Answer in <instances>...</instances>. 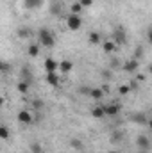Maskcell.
Instances as JSON below:
<instances>
[{"label":"cell","instance_id":"cell-1","mask_svg":"<svg viewBox=\"0 0 152 153\" xmlns=\"http://www.w3.org/2000/svg\"><path fill=\"white\" fill-rule=\"evenodd\" d=\"M38 41H39V46H43V48H52L56 45V38H54L52 30L47 29V27L38 30Z\"/></svg>","mask_w":152,"mask_h":153},{"label":"cell","instance_id":"cell-2","mask_svg":"<svg viewBox=\"0 0 152 153\" xmlns=\"http://www.w3.org/2000/svg\"><path fill=\"white\" fill-rule=\"evenodd\" d=\"M66 27L72 30V32H75V30H81V27H82V18H81V14H68L66 16Z\"/></svg>","mask_w":152,"mask_h":153},{"label":"cell","instance_id":"cell-3","mask_svg":"<svg viewBox=\"0 0 152 153\" xmlns=\"http://www.w3.org/2000/svg\"><path fill=\"white\" fill-rule=\"evenodd\" d=\"M140 61L138 59H129V61H125L123 64H122V70L125 71V73H138V70H140Z\"/></svg>","mask_w":152,"mask_h":153},{"label":"cell","instance_id":"cell-4","mask_svg":"<svg viewBox=\"0 0 152 153\" xmlns=\"http://www.w3.org/2000/svg\"><path fill=\"white\" fill-rule=\"evenodd\" d=\"M113 41H114V45H116V46H122V45H125V43H127V34H125V30H123L122 27L114 29Z\"/></svg>","mask_w":152,"mask_h":153},{"label":"cell","instance_id":"cell-5","mask_svg":"<svg viewBox=\"0 0 152 153\" xmlns=\"http://www.w3.org/2000/svg\"><path fill=\"white\" fill-rule=\"evenodd\" d=\"M136 146H138V150H141V152H149V150H150V139H149V135H145V134L138 135V137H136Z\"/></svg>","mask_w":152,"mask_h":153},{"label":"cell","instance_id":"cell-6","mask_svg":"<svg viewBox=\"0 0 152 153\" xmlns=\"http://www.w3.org/2000/svg\"><path fill=\"white\" fill-rule=\"evenodd\" d=\"M102 109H104V116H109V117L120 114V103H108V105H102Z\"/></svg>","mask_w":152,"mask_h":153},{"label":"cell","instance_id":"cell-7","mask_svg":"<svg viewBox=\"0 0 152 153\" xmlns=\"http://www.w3.org/2000/svg\"><path fill=\"white\" fill-rule=\"evenodd\" d=\"M45 4V0H23V9L27 11H36V9H41Z\"/></svg>","mask_w":152,"mask_h":153},{"label":"cell","instance_id":"cell-8","mask_svg":"<svg viewBox=\"0 0 152 153\" xmlns=\"http://www.w3.org/2000/svg\"><path fill=\"white\" fill-rule=\"evenodd\" d=\"M18 121L22 123V125H31V123H34V119H32V114L29 112V111H25V109H22L20 112H18Z\"/></svg>","mask_w":152,"mask_h":153},{"label":"cell","instance_id":"cell-9","mask_svg":"<svg viewBox=\"0 0 152 153\" xmlns=\"http://www.w3.org/2000/svg\"><path fill=\"white\" fill-rule=\"evenodd\" d=\"M43 66H45L47 73H52V71H57V66H59V62H57L54 57H47V59H45V62H43Z\"/></svg>","mask_w":152,"mask_h":153},{"label":"cell","instance_id":"cell-10","mask_svg":"<svg viewBox=\"0 0 152 153\" xmlns=\"http://www.w3.org/2000/svg\"><path fill=\"white\" fill-rule=\"evenodd\" d=\"M131 121L138 123V125H147L149 123V116L145 114V112H134V114L131 116Z\"/></svg>","mask_w":152,"mask_h":153},{"label":"cell","instance_id":"cell-11","mask_svg":"<svg viewBox=\"0 0 152 153\" xmlns=\"http://www.w3.org/2000/svg\"><path fill=\"white\" fill-rule=\"evenodd\" d=\"M72 68H74V62H72L70 59L61 61V62H59V66H57V70H59L61 73H65V75H66V73H70V71H72Z\"/></svg>","mask_w":152,"mask_h":153},{"label":"cell","instance_id":"cell-12","mask_svg":"<svg viewBox=\"0 0 152 153\" xmlns=\"http://www.w3.org/2000/svg\"><path fill=\"white\" fill-rule=\"evenodd\" d=\"M45 80H47V84H48V85H52V87H57V85H59V75H57V71L47 73Z\"/></svg>","mask_w":152,"mask_h":153},{"label":"cell","instance_id":"cell-13","mask_svg":"<svg viewBox=\"0 0 152 153\" xmlns=\"http://www.w3.org/2000/svg\"><path fill=\"white\" fill-rule=\"evenodd\" d=\"M116 48H118V46L114 45L113 39H108V41H104V43H102V50H104V53H113Z\"/></svg>","mask_w":152,"mask_h":153},{"label":"cell","instance_id":"cell-14","mask_svg":"<svg viewBox=\"0 0 152 153\" xmlns=\"http://www.w3.org/2000/svg\"><path fill=\"white\" fill-rule=\"evenodd\" d=\"M88 96H91L95 102H99V100H102V96H104V91L100 89V87H91L90 89V94Z\"/></svg>","mask_w":152,"mask_h":153},{"label":"cell","instance_id":"cell-15","mask_svg":"<svg viewBox=\"0 0 152 153\" xmlns=\"http://www.w3.org/2000/svg\"><path fill=\"white\" fill-rule=\"evenodd\" d=\"M16 89H18V93H20V94H27V93H29V89H31V82L20 80V82H18V85H16Z\"/></svg>","mask_w":152,"mask_h":153},{"label":"cell","instance_id":"cell-16","mask_svg":"<svg viewBox=\"0 0 152 153\" xmlns=\"http://www.w3.org/2000/svg\"><path fill=\"white\" fill-rule=\"evenodd\" d=\"M20 76H22V80H25V82H32V71H31V68H29V66H23L22 71H20Z\"/></svg>","mask_w":152,"mask_h":153},{"label":"cell","instance_id":"cell-17","mask_svg":"<svg viewBox=\"0 0 152 153\" xmlns=\"http://www.w3.org/2000/svg\"><path fill=\"white\" fill-rule=\"evenodd\" d=\"M16 34H18V38L20 39H27L32 36V30L29 29V27H20L18 30H16Z\"/></svg>","mask_w":152,"mask_h":153},{"label":"cell","instance_id":"cell-18","mask_svg":"<svg viewBox=\"0 0 152 153\" xmlns=\"http://www.w3.org/2000/svg\"><path fill=\"white\" fill-rule=\"evenodd\" d=\"M91 116H93L95 119H104L106 116H104V109H102V105H95V107L91 109Z\"/></svg>","mask_w":152,"mask_h":153},{"label":"cell","instance_id":"cell-19","mask_svg":"<svg viewBox=\"0 0 152 153\" xmlns=\"http://www.w3.org/2000/svg\"><path fill=\"white\" fill-rule=\"evenodd\" d=\"M27 53H29V57H38L39 55V45L36 43H32V45H29V48H27Z\"/></svg>","mask_w":152,"mask_h":153},{"label":"cell","instance_id":"cell-20","mask_svg":"<svg viewBox=\"0 0 152 153\" xmlns=\"http://www.w3.org/2000/svg\"><path fill=\"white\" fill-rule=\"evenodd\" d=\"M88 43L97 46V45L100 43V32H90V34H88Z\"/></svg>","mask_w":152,"mask_h":153},{"label":"cell","instance_id":"cell-21","mask_svg":"<svg viewBox=\"0 0 152 153\" xmlns=\"http://www.w3.org/2000/svg\"><path fill=\"white\" fill-rule=\"evenodd\" d=\"M9 137H11L9 128L5 125H0V141H9Z\"/></svg>","mask_w":152,"mask_h":153},{"label":"cell","instance_id":"cell-22","mask_svg":"<svg viewBox=\"0 0 152 153\" xmlns=\"http://www.w3.org/2000/svg\"><path fill=\"white\" fill-rule=\"evenodd\" d=\"M122 141H123V132H122V130H116V132L111 134V143L118 144V143H122Z\"/></svg>","mask_w":152,"mask_h":153},{"label":"cell","instance_id":"cell-23","mask_svg":"<svg viewBox=\"0 0 152 153\" xmlns=\"http://www.w3.org/2000/svg\"><path fill=\"white\" fill-rule=\"evenodd\" d=\"M61 11H63V7H61V4H59V2H54V4L50 5V14L57 16V14H61Z\"/></svg>","mask_w":152,"mask_h":153},{"label":"cell","instance_id":"cell-24","mask_svg":"<svg viewBox=\"0 0 152 153\" xmlns=\"http://www.w3.org/2000/svg\"><path fill=\"white\" fill-rule=\"evenodd\" d=\"M11 71V62L7 61H0V75H5Z\"/></svg>","mask_w":152,"mask_h":153},{"label":"cell","instance_id":"cell-25","mask_svg":"<svg viewBox=\"0 0 152 153\" xmlns=\"http://www.w3.org/2000/svg\"><path fill=\"white\" fill-rule=\"evenodd\" d=\"M129 93H131V89H129V85H127V84L118 85V94H120V96H127Z\"/></svg>","mask_w":152,"mask_h":153},{"label":"cell","instance_id":"cell-26","mask_svg":"<svg viewBox=\"0 0 152 153\" xmlns=\"http://www.w3.org/2000/svg\"><path fill=\"white\" fill-rule=\"evenodd\" d=\"M70 146L75 148V150H82V148H84V143H82L81 139H72V141H70Z\"/></svg>","mask_w":152,"mask_h":153},{"label":"cell","instance_id":"cell-27","mask_svg":"<svg viewBox=\"0 0 152 153\" xmlns=\"http://www.w3.org/2000/svg\"><path fill=\"white\" fill-rule=\"evenodd\" d=\"M70 11H72V14H81V13H82V7H81L79 2H74V4L70 5Z\"/></svg>","mask_w":152,"mask_h":153},{"label":"cell","instance_id":"cell-28","mask_svg":"<svg viewBox=\"0 0 152 153\" xmlns=\"http://www.w3.org/2000/svg\"><path fill=\"white\" fill-rule=\"evenodd\" d=\"M31 153H43V146L39 143H32L31 144Z\"/></svg>","mask_w":152,"mask_h":153},{"label":"cell","instance_id":"cell-29","mask_svg":"<svg viewBox=\"0 0 152 153\" xmlns=\"http://www.w3.org/2000/svg\"><path fill=\"white\" fill-rule=\"evenodd\" d=\"M141 57H143V48H141V46H138V48L134 50V59L141 61Z\"/></svg>","mask_w":152,"mask_h":153},{"label":"cell","instance_id":"cell-30","mask_svg":"<svg viewBox=\"0 0 152 153\" xmlns=\"http://www.w3.org/2000/svg\"><path fill=\"white\" fill-rule=\"evenodd\" d=\"M32 107H34L36 111L43 109V100H34V102H32Z\"/></svg>","mask_w":152,"mask_h":153},{"label":"cell","instance_id":"cell-31","mask_svg":"<svg viewBox=\"0 0 152 153\" xmlns=\"http://www.w3.org/2000/svg\"><path fill=\"white\" fill-rule=\"evenodd\" d=\"M90 89H91V87H88V85H82V87H79V93L88 96V94H90Z\"/></svg>","mask_w":152,"mask_h":153},{"label":"cell","instance_id":"cell-32","mask_svg":"<svg viewBox=\"0 0 152 153\" xmlns=\"http://www.w3.org/2000/svg\"><path fill=\"white\" fill-rule=\"evenodd\" d=\"M79 4H81V7H90L93 4V0H79Z\"/></svg>","mask_w":152,"mask_h":153},{"label":"cell","instance_id":"cell-33","mask_svg":"<svg viewBox=\"0 0 152 153\" xmlns=\"http://www.w3.org/2000/svg\"><path fill=\"white\" fill-rule=\"evenodd\" d=\"M127 85H129L131 91H138V80H134V82H131V84H127Z\"/></svg>","mask_w":152,"mask_h":153},{"label":"cell","instance_id":"cell-34","mask_svg":"<svg viewBox=\"0 0 152 153\" xmlns=\"http://www.w3.org/2000/svg\"><path fill=\"white\" fill-rule=\"evenodd\" d=\"M111 73H113L111 70H104V71H102V76H104V78H111Z\"/></svg>","mask_w":152,"mask_h":153},{"label":"cell","instance_id":"cell-35","mask_svg":"<svg viewBox=\"0 0 152 153\" xmlns=\"http://www.w3.org/2000/svg\"><path fill=\"white\" fill-rule=\"evenodd\" d=\"M145 78H147V75H145V73H136V80H140V82H143Z\"/></svg>","mask_w":152,"mask_h":153},{"label":"cell","instance_id":"cell-36","mask_svg":"<svg viewBox=\"0 0 152 153\" xmlns=\"http://www.w3.org/2000/svg\"><path fill=\"white\" fill-rule=\"evenodd\" d=\"M4 103H5V98H4V96H0V109L4 107Z\"/></svg>","mask_w":152,"mask_h":153},{"label":"cell","instance_id":"cell-37","mask_svg":"<svg viewBox=\"0 0 152 153\" xmlns=\"http://www.w3.org/2000/svg\"><path fill=\"white\" fill-rule=\"evenodd\" d=\"M108 153H118V152H116V150H109Z\"/></svg>","mask_w":152,"mask_h":153},{"label":"cell","instance_id":"cell-38","mask_svg":"<svg viewBox=\"0 0 152 153\" xmlns=\"http://www.w3.org/2000/svg\"><path fill=\"white\" fill-rule=\"evenodd\" d=\"M138 152H140V153H149V152H141V150H138Z\"/></svg>","mask_w":152,"mask_h":153}]
</instances>
